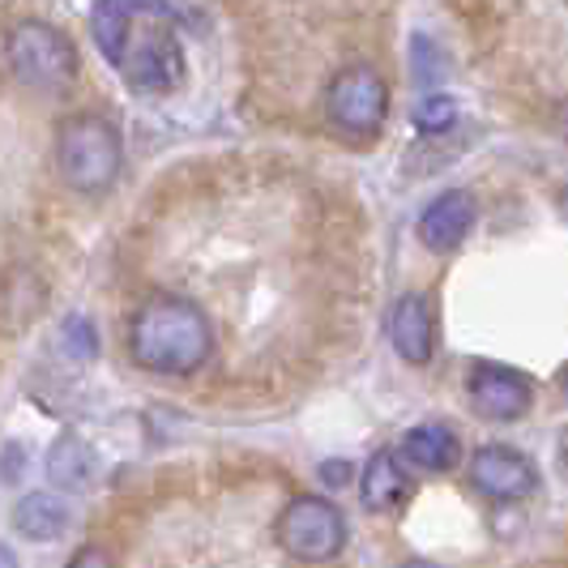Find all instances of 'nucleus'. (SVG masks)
Returning <instances> with one entry per match:
<instances>
[{
	"label": "nucleus",
	"mask_w": 568,
	"mask_h": 568,
	"mask_svg": "<svg viewBox=\"0 0 568 568\" xmlns=\"http://www.w3.org/2000/svg\"><path fill=\"white\" fill-rule=\"evenodd\" d=\"M90 39L138 94H168L184 78L180 18L168 0H94Z\"/></svg>",
	"instance_id": "1"
},
{
	"label": "nucleus",
	"mask_w": 568,
	"mask_h": 568,
	"mask_svg": "<svg viewBox=\"0 0 568 568\" xmlns=\"http://www.w3.org/2000/svg\"><path fill=\"white\" fill-rule=\"evenodd\" d=\"M129 351L154 376H193L214 355V325L184 295H150L129 321Z\"/></svg>",
	"instance_id": "2"
},
{
	"label": "nucleus",
	"mask_w": 568,
	"mask_h": 568,
	"mask_svg": "<svg viewBox=\"0 0 568 568\" xmlns=\"http://www.w3.org/2000/svg\"><path fill=\"white\" fill-rule=\"evenodd\" d=\"M124 163V142L108 115L78 112L60 120L57 129V171L60 180L82 193V197H103L120 180Z\"/></svg>",
	"instance_id": "3"
},
{
	"label": "nucleus",
	"mask_w": 568,
	"mask_h": 568,
	"mask_svg": "<svg viewBox=\"0 0 568 568\" xmlns=\"http://www.w3.org/2000/svg\"><path fill=\"white\" fill-rule=\"evenodd\" d=\"M4 60H9V73L30 90H43V94H60L78 82L82 73V57L73 48V39L52 22H18L4 34Z\"/></svg>",
	"instance_id": "4"
},
{
	"label": "nucleus",
	"mask_w": 568,
	"mask_h": 568,
	"mask_svg": "<svg viewBox=\"0 0 568 568\" xmlns=\"http://www.w3.org/2000/svg\"><path fill=\"white\" fill-rule=\"evenodd\" d=\"M274 535L283 542V551H291L295 560L321 565V560H334L346 547V517L325 496H295L278 513Z\"/></svg>",
	"instance_id": "5"
},
{
	"label": "nucleus",
	"mask_w": 568,
	"mask_h": 568,
	"mask_svg": "<svg viewBox=\"0 0 568 568\" xmlns=\"http://www.w3.org/2000/svg\"><path fill=\"white\" fill-rule=\"evenodd\" d=\"M325 112L351 138H376L389 115V85L372 64H346L325 85Z\"/></svg>",
	"instance_id": "6"
},
{
	"label": "nucleus",
	"mask_w": 568,
	"mask_h": 568,
	"mask_svg": "<svg viewBox=\"0 0 568 568\" xmlns=\"http://www.w3.org/2000/svg\"><path fill=\"white\" fill-rule=\"evenodd\" d=\"M470 487L496 505H517L539 487V470L513 445H484L470 457Z\"/></svg>",
	"instance_id": "7"
},
{
	"label": "nucleus",
	"mask_w": 568,
	"mask_h": 568,
	"mask_svg": "<svg viewBox=\"0 0 568 568\" xmlns=\"http://www.w3.org/2000/svg\"><path fill=\"white\" fill-rule=\"evenodd\" d=\"M470 406L487 424H517L535 406V381L505 364H484L470 376Z\"/></svg>",
	"instance_id": "8"
},
{
	"label": "nucleus",
	"mask_w": 568,
	"mask_h": 568,
	"mask_svg": "<svg viewBox=\"0 0 568 568\" xmlns=\"http://www.w3.org/2000/svg\"><path fill=\"white\" fill-rule=\"evenodd\" d=\"M475 219H479L475 197L462 193V189H449L419 214V240L432 253H454V248H462V240L475 231Z\"/></svg>",
	"instance_id": "9"
},
{
	"label": "nucleus",
	"mask_w": 568,
	"mask_h": 568,
	"mask_svg": "<svg viewBox=\"0 0 568 568\" xmlns=\"http://www.w3.org/2000/svg\"><path fill=\"white\" fill-rule=\"evenodd\" d=\"M389 342H394V351H398L402 359L415 364V368H424L427 359H432V351H436V316H432L427 295L410 291V295H402L398 304H394V313H389Z\"/></svg>",
	"instance_id": "10"
},
{
	"label": "nucleus",
	"mask_w": 568,
	"mask_h": 568,
	"mask_svg": "<svg viewBox=\"0 0 568 568\" xmlns=\"http://www.w3.org/2000/svg\"><path fill=\"white\" fill-rule=\"evenodd\" d=\"M73 521L69 500L57 491H27L13 509V530L30 542H57Z\"/></svg>",
	"instance_id": "11"
},
{
	"label": "nucleus",
	"mask_w": 568,
	"mask_h": 568,
	"mask_svg": "<svg viewBox=\"0 0 568 568\" xmlns=\"http://www.w3.org/2000/svg\"><path fill=\"white\" fill-rule=\"evenodd\" d=\"M410 491V475H406V457L394 449H381L368 457L364 475H359V496L372 513H389L402 505V496Z\"/></svg>",
	"instance_id": "12"
},
{
	"label": "nucleus",
	"mask_w": 568,
	"mask_h": 568,
	"mask_svg": "<svg viewBox=\"0 0 568 568\" xmlns=\"http://www.w3.org/2000/svg\"><path fill=\"white\" fill-rule=\"evenodd\" d=\"M402 457H406V466H415V470H427V475L454 470V462H457L454 427H445V424L410 427V432H406V440H402Z\"/></svg>",
	"instance_id": "13"
},
{
	"label": "nucleus",
	"mask_w": 568,
	"mask_h": 568,
	"mask_svg": "<svg viewBox=\"0 0 568 568\" xmlns=\"http://www.w3.org/2000/svg\"><path fill=\"white\" fill-rule=\"evenodd\" d=\"M94 470H99V457L85 445L82 436H60L57 445L48 449V479L64 491H82L94 484Z\"/></svg>",
	"instance_id": "14"
},
{
	"label": "nucleus",
	"mask_w": 568,
	"mask_h": 568,
	"mask_svg": "<svg viewBox=\"0 0 568 568\" xmlns=\"http://www.w3.org/2000/svg\"><path fill=\"white\" fill-rule=\"evenodd\" d=\"M60 355L73 359V364H90L99 355V338H94V325L85 316H64L60 325Z\"/></svg>",
	"instance_id": "15"
},
{
	"label": "nucleus",
	"mask_w": 568,
	"mask_h": 568,
	"mask_svg": "<svg viewBox=\"0 0 568 568\" xmlns=\"http://www.w3.org/2000/svg\"><path fill=\"white\" fill-rule=\"evenodd\" d=\"M457 124V103L449 94H424L415 103V129L419 133H449Z\"/></svg>",
	"instance_id": "16"
},
{
	"label": "nucleus",
	"mask_w": 568,
	"mask_h": 568,
	"mask_svg": "<svg viewBox=\"0 0 568 568\" xmlns=\"http://www.w3.org/2000/svg\"><path fill=\"white\" fill-rule=\"evenodd\" d=\"M346 470H351L346 462H325V466H321V479H329L334 487H342V484H351V475H346Z\"/></svg>",
	"instance_id": "17"
},
{
	"label": "nucleus",
	"mask_w": 568,
	"mask_h": 568,
	"mask_svg": "<svg viewBox=\"0 0 568 568\" xmlns=\"http://www.w3.org/2000/svg\"><path fill=\"white\" fill-rule=\"evenodd\" d=\"M78 565H112V551H90V547H85V551L73 556V568Z\"/></svg>",
	"instance_id": "18"
},
{
	"label": "nucleus",
	"mask_w": 568,
	"mask_h": 568,
	"mask_svg": "<svg viewBox=\"0 0 568 568\" xmlns=\"http://www.w3.org/2000/svg\"><path fill=\"white\" fill-rule=\"evenodd\" d=\"M9 565H18V556H13V551L0 542V568H9Z\"/></svg>",
	"instance_id": "19"
},
{
	"label": "nucleus",
	"mask_w": 568,
	"mask_h": 568,
	"mask_svg": "<svg viewBox=\"0 0 568 568\" xmlns=\"http://www.w3.org/2000/svg\"><path fill=\"white\" fill-rule=\"evenodd\" d=\"M556 205H560V214H565V223H568V189H560V197H556Z\"/></svg>",
	"instance_id": "20"
},
{
	"label": "nucleus",
	"mask_w": 568,
	"mask_h": 568,
	"mask_svg": "<svg viewBox=\"0 0 568 568\" xmlns=\"http://www.w3.org/2000/svg\"><path fill=\"white\" fill-rule=\"evenodd\" d=\"M556 385H560V394H565V402H568V364H565V372H560V381H556Z\"/></svg>",
	"instance_id": "21"
},
{
	"label": "nucleus",
	"mask_w": 568,
	"mask_h": 568,
	"mask_svg": "<svg viewBox=\"0 0 568 568\" xmlns=\"http://www.w3.org/2000/svg\"><path fill=\"white\" fill-rule=\"evenodd\" d=\"M560 129H565V138H568V103H565V112H560Z\"/></svg>",
	"instance_id": "22"
}]
</instances>
